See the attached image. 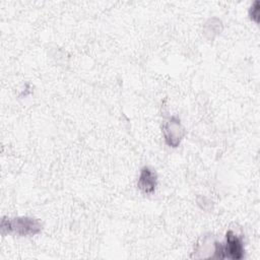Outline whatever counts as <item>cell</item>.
<instances>
[{
  "instance_id": "cell-3",
  "label": "cell",
  "mask_w": 260,
  "mask_h": 260,
  "mask_svg": "<svg viewBox=\"0 0 260 260\" xmlns=\"http://www.w3.org/2000/svg\"><path fill=\"white\" fill-rule=\"evenodd\" d=\"M162 133L166 143L171 147H178L184 137L185 130L180 119L173 116L162 126Z\"/></svg>"
},
{
  "instance_id": "cell-2",
  "label": "cell",
  "mask_w": 260,
  "mask_h": 260,
  "mask_svg": "<svg viewBox=\"0 0 260 260\" xmlns=\"http://www.w3.org/2000/svg\"><path fill=\"white\" fill-rule=\"evenodd\" d=\"M244 245L243 240L233 231H229L225 235V243L221 244L214 242L213 255L211 258L217 259H233L238 260L244 257Z\"/></svg>"
},
{
  "instance_id": "cell-4",
  "label": "cell",
  "mask_w": 260,
  "mask_h": 260,
  "mask_svg": "<svg viewBox=\"0 0 260 260\" xmlns=\"http://www.w3.org/2000/svg\"><path fill=\"white\" fill-rule=\"evenodd\" d=\"M157 184L156 173L149 167H143L140 171L137 186L140 191L145 194H151L154 192Z\"/></svg>"
},
{
  "instance_id": "cell-5",
  "label": "cell",
  "mask_w": 260,
  "mask_h": 260,
  "mask_svg": "<svg viewBox=\"0 0 260 260\" xmlns=\"http://www.w3.org/2000/svg\"><path fill=\"white\" fill-rule=\"evenodd\" d=\"M249 15L252 20H254L256 23L259 22V1L256 0L254 3L251 5L249 9Z\"/></svg>"
},
{
  "instance_id": "cell-1",
  "label": "cell",
  "mask_w": 260,
  "mask_h": 260,
  "mask_svg": "<svg viewBox=\"0 0 260 260\" xmlns=\"http://www.w3.org/2000/svg\"><path fill=\"white\" fill-rule=\"evenodd\" d=\"M42 222L32 217L20 216L14 218H3L1 220L2 234H14L17 236H34L41 233Z\"/></svg>"
}]
</instances>
